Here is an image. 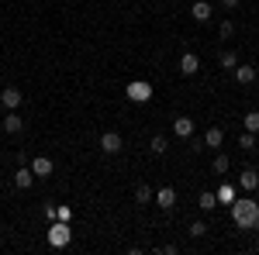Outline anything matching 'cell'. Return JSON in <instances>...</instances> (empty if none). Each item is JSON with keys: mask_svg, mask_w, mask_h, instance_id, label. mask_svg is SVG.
<instances>
[{"mask_svg": "<svg viewBox=\"0 0 259 255\" xmlns=\"http://www.w3.org/2000/svg\"><path fill=\"white\" fill-rule=\"evenodd\" d=\"M214 196H218V203H232V200H235V186H228V183H221V190H218Z\"/></svg>", "mask_w": 259, "mask_h": 255, "instance_id": "e0dca14e", "label": "cell"}, {"mask_svg": "<svg viewBox=\"0 0 259 255\" xmlns=\"http://www.w3.org/2000/svg\"><path fill=\"white\" fill-rule=\"evenodd\" d=\"M235 35V24L232 21H221V38H232Z\"/></svg>", "mask_w": 259, "mask_h": 255, "instance_id": "d4e9b609", "label": "cell"}, {"mask_svg": "<svg viewBox=\"0 0 259 255\" xmlns=\"http://www.w3.org/2000/svg\"><path fill=\"white\" fill-rule=\"evenodd\" d=\"M239 148H245V152H249V148H256V135H252V131H245V135L239 138Z\"/></svg>", "mask_w": 259, "mask_h": 255, "instance_id": "44dd1931", "label": "cell"}, {"mask_svg": "<svg viewBox=\"0 0 259 255\" xmlns=\"http://www.w3.org/2000/svg\"><path fill=\"white\" fill-rule=\"evenodd\" d=\"M152 186H145V183H139V186H135V200H139V203H149V200H152Z\"/></svg>", "mask_w": 259, "mask_h": 255, "instance_id": "ac0fdd59", "label": "cell"}, {"mask_svg": "<svg viewBox=\"0 0 259 255\" xmlns=\"http://www.w3.org/2000/svg\"><path fill=\"white\" fill-rule=\"evenodd\" d=\"M149 148H152L156 156H166V148H169V145H166V138H162V135H156L152 141H149Z\"/></svg>", "mask_w": 259, "mask_h": 255, "instance_id": "d6986e66", "label": "cell"}, {"mask_svg": "<svg viewBox=\"0 0 259 255\" xmlns=\"http://www.w3.org/2000/svg\"><path fill=\"white\" fill-rule=\"evenodd\" d=\"M256 200H259V186H256Z\"/></svg>", "mask_w": 259, "mask_h": 255, "instance_id": "f1b7e54d", "label": "cell"}, {"mask_svg": "<svg viewBox=\"0 0 259 255\" xmlns=\"http://www.w3.org/2000/svg\"><path fill=\"white\" fill-rule=\"evenodd\" d=\"M0 104H4L7 111H18V107H21V90H14V86H7V90L0 93Z\"/></svg>", "mask_w": 259, "mask_h": 255, "instance_id": "52a82bcc", "label": "cell"}, {"mask_svg": "<svg viewBox=\"0 0 259 255\" xmlns=\"http://www.w3.org/2000/svg\"><path fill=\"white\" fill-rule=\"evenodd\" d=\"M56 221H69V207H56Z\"/></svg>", "mask_w": 259, "mask_h": 255, "instance_id": "484cf974", "label": "cell"}, {"mask_svg": "<svg viewBox=\"0 0 259 255\" xmlns=\"http://www.w3.org/2000/svg\"><path fill=\"white\" fill-rule=\"evenodd\" d=\"M239 186H242V190H249V193H252V190L259 186V173H256V169H245V173L239 176Z\"/></svg>", "mask_w": 259, "mask_h": 255, "instance_id": "7c38bea8", "label": "cell"}, {"mask_svg": "<svg viewBox=\"0 0 259 255\" xmlns=\"http://www.w3.org/2000/svg\"><path fill=\"white\" fill-rule=\"evenodd\" d=\"M4 131H7V135H21V131H24V118H21L18 111H11V114L4 118Z\"/></svg>", "mask_w": 259, "mask_h": 255, "instance_id": "8992f818", "label": "cell"}, {"mask_svg": "<svg viewBox=\"0 0 259 255\" xmlns=\"http://www.w3.org/2000/svg\"><path fill=\"white\" fill-rule=\"evenodd\" d=\"M190 235H194V238L207 235V224H204V221H194V224H190Z\"/></svg>", "mask_w": 259, "mask_h": 255, "instance_id": "603a6c76", "label": "cell"}, {"mask_svg": "<svg viewBox=\"0 0 259 255\" xmlns=\"http://www.w3.org/2000/svg\"><path fill=\"white\" fill-rule=\"evenodd\" d=\"M152 200L159 203L162 211H173V203H177V190H173V186H162V190L152 196Z\"/></svg>", "mask_w": 259, "mask_h": 255, "instance_id": "5b68a950", "label": "cell"}, {"mask_svg": "<svg viewBox=\"0 0 259 255\" xmlns=\"http://www.w3.org/2000/svg\"><path fill=\"white\" fill-rule=\"evenodd\" d=\"M239 66V56L235 52H221V69H235Z\"/></svg>", "mask_w": 259, "mask_h": 255, "instance_id": "ffe728a7", "label": "cell"}, {"mask_svg": "<svg viewBox=\"0 0 259 255\" xmlns=\"http://www.w3.org/2000/svg\"><path fill=\"white\" fill-rule=\"evenodd\" d=\"M128 100H135V104H149L152 100V86L145 83V79H135V83H128Z\"/></svg>", "mask_w": 259, "mask_h": 255, "instance_id": "3957f363", "label": "cell"}, {"mask_svg": "<svg viewBox=\"0 0 259 255\" xmlns=\"http://www.w3.org/2000/svg\"><path fill=\"white\" fill-rule=\"evenodd\" d=\"M190 14H194V21H207L211 18V4H207V0H197V4L190 7Z\"/></svg>", "mask_w": 259, "mask_h": 255, "instance_id": "9a60e30c", "label": "cell"}, {"mask_svg": "<svg viewBox=\"0 0 259 255\" xmlns=\"http://www.w3.org/2000/svg\"><path fill=\"white\" fill-rule=\"evenodd\" d=\"M31 173L35 176H52V159H45V156L31 159Z\"/></svg>", "mask_w": 259, "mask_h": 255, "instance_id": "30bf717a", "label": "cell"}, {"mask_svg": "<svg viewBox=\"0 0 259 255\" xmlns=\"http://www.w3.org/2000/svg\"><path fill=\"white\" fill-rule=\"evenodd\" d=\"M259 128V111H249L245 114V131H256Z\"/></svg>", "mask_w": 259, "mask_h": 255, "instance_id": "7402d4cb", "label": "cell"}, {"mask_svg": "<svg viewBox=\"0 0 259 255\" xmlns=\"http://www.w3.org/2000/svg\"><path fill=\"white\" fill-rule=\"evenodd\" d=\"M232 221L242 231H256L259 228V200L245 196V200H232Z\"/></svg>", "mask_w": 259, "mask_h": 255, "instance_id": "6da1fadb", "label": "cell"}, {"mask_svg": "<svg viewBox=\"0 0 259 255\" xmlns=\"http://www.w3.org/2000/svg\"><path fill=\"white\" fill-rule=\"evenodd\" d=\"M197 69H200V59L194 56V52H187V56L180 59V73H183V76H194Z\"/></svg>", "mask_w": 259, "mask_h": 255, "instance_id": "ba28073f", "label": "cell"}, {"mask_svg": "<svg viewBox=\"0 0 259 255\" xmlns=\"http://www.w3.org/2000/svg\"><path fill=\"white\" fill-rule=\"evenodd\" d=\"M204 141H207V148H221V141H225V131H221V128H207Z\"/></svg>", "mask_w": 259, "mask_h": 255, "instance_id": "2e32d148", "label": "cell"}, {"mask_svg": "<svg viewBox=\"0 0 259 255\" xmlns=\"http://www.w3.org/2000/svg\"><path fill=\"white\" fill-rule=\"evenodd\" d=\"M173 131H177L180 138H190V135H194V121H190V118H183V114H180V118L173 121Z\"/></svg>", "mask_w": 259, "mask_h": 255, "instance_id": "8fae6325", "label": "cell"}, {"mask_svg": "<svg viewBox=\"0 0 259 255\" xmlns=\"http://www.w3.org/2000/svg\"><path fill=\"white\" fill-rule=\"evenodd\" d=\"M31 183H35V173H31L28 166H21L18 173H14V186H18V190H28Z\"/></svg>", "mask_w": 259, "mask_h": 255, "instance_id": "9c48e42d", "label": "cell"}, {"mask_svg": "<svg viewBox=\"0 0 259 255\" xmlns=\"http://www.w3.org/2000/svg\"><path fill=\"white\" fill-rule=\"evenodd\" d=\"M232 73H235V79H239L242 86H249V83L256 79V69H252V66H235Z\"/></svg>", "mask_w": 259, "mask_h": 255, "instance_id": "5bb4252c", "label": "cell"}, {"mask_svg": "<svg viewBox=\"0 0 259 255\" xmlns=\"http://www.w3.org/2000/svg\"><path fill=\"white\" fill-rule=\"evenodd\" d=\"M252 135H256V141H259V128H256V131H252Z\"/></svg>", "mask_w": 259, "mask_h": 255, "instance_id": "83f0119b", "label": "cell"}, {"mask_svg": "<svg viewBox=\"0 0 259 255\" xmlns=\"http://www.w3.org/2000/svg\"><path fill=\"white\" fill-rule=\"evenodd\" d=\"M214 173H221V176L228 173V156H218V159H214Z\"/></svg>", "mask_w": 259, "mask_h": 255, "instance_id": "cb8c5ba5", "label": "cell"}, {"mask_svg": "<svg viewBox=\"0 0 259 255\" xmlns=\"http://www.w3.org/2000/svg\"><path fill=\"white\" fill-rule=\"evenodd\" d=\"M100 148H104L107 156H118L121 152V135L118 131H104V135H100Z\"/></svg>", "mask_w": 259, "mask_h": 255, "instance_id": "277c9868", "label": "cell"}, {"mask_svg": "<svg viewBox=\"0 0 259 255\" xmlns=\"http://www.w3.org/2000/svg\"><path fill=\"white\" fill-rule=\"evenodd\" d=\"M69 241H73V231H69V224H66V221H56V224L49 228V245H52V248H66Z\"/></svg>", "mask_w": 259, "mask_h": 255, "instance_id": "7a4b0ae2", "label": "cell"}, {"mask_svg": "<svg viewBox=\"0 0 259 255\" xmlns=\"http://www.w3.org/2000/svg\"><path fill=\"white\" fill-rule=\"evenodd\" d=\"M221 7H239V0H221Z\"/></svg>", "mask_w": 259, "mask_h": 255, "instance_id": "4316f807", "label": "cell"}, {"mask_svg": "<svg viewBox=\"0 0 259 255\" xmlns=\"http://www.w3.org/2000/svg\"><path fill=\"white\" fill-rule=\"evenodd\" d=\"M197 207H200V211H214V207H218V196H214V190H200Z\"/></svg>", "mask_w": 259, "mask_h": 255, "instance_id": "4fadbf2b", "label": "cell"}]
</instances>
